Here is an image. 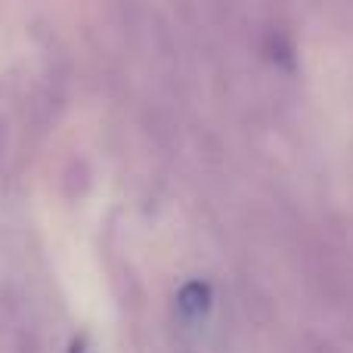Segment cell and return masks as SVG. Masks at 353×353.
I'll return each mask as SVG.
<instances>
[{
  "label": "cell",
  "instance_id": "cell-1",
  "mask_svg": "<svg viewBox=\"0 0 353 353\" xmlns=\"http://www.w3.org/2000/svg\"><path fill=\"white\" fill-rule=\"evenodd\" d=\"M208 301H211L208 285H201V282H189V285L180 292V310L186 313V316H199V313L208 310Z\"/></svg>",
  "mask_w": 353,
  "mask_h": 353
}]
</instances>
